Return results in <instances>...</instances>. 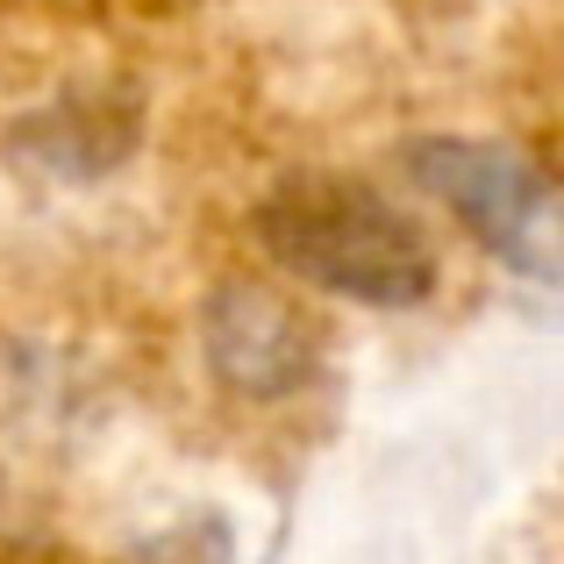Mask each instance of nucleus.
I'll list each match as a JSON object with an SVG mask.
<instances>
[{
	"instance_id": "1",
	"label": "nucleus",
	"mask_w": 564,
	"mask_h": 564,
	"mask_svg": "<svg viewBox=\"0 0 564 564\" xmlns=\"http://www.w3.org/2000/svg\"><path fill=\"white\" fill-rule=\"evenodd\" d=\"M264 250L293 279L365 307H414L436 293V250L386 193L358 180H286L258 215Z\"/></svg>"
},
{
	"instance_id": "2",
	"label": "nucleus",
	"mask_w": 564,
	"mask_h": 564,
	"mask_svg": "<svg viewBox=\"0 0 564 564\" xmlns=\"http://www.w3.org/2000/svg\"><path fill=\"white\" fill-rule=\"evenodd\" d=\"M414 180L436 193L486 250L522 272H551V186L500 143H422Z\"/></svg>"
},
{
	"instance_id": "3",
	"label": "nucleus",
	"mask_w": 564,
	"mask_h": 564,
	"mask_svg": "<svg viewBox=\"0 0 564 564\" xmlns=\"http://www.w3.org/2000/svg\"><path fill=\"white\" fill-rule=\"evenodd\" d=\"M207 358H215V372L229 379L236 393L279 400V393H293V386L307 379L315 344H307V329L272 301V293L236 286V293H221V301H215V322H207Z\"/></svg>"
}]
</instances>
